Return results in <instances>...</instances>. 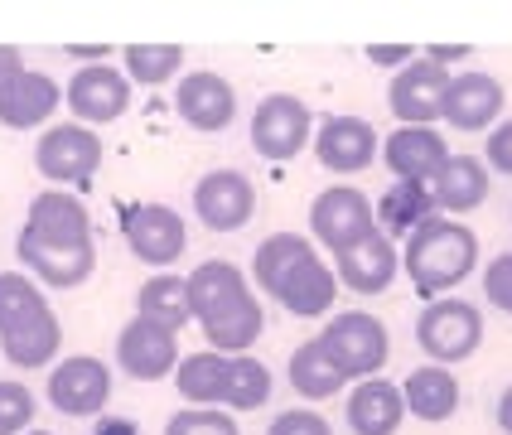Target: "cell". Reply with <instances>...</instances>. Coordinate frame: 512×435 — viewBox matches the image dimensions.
<instances>
[{"label": "cell", "mask_w": 512, "mask_h": 435, "mask_svg": "<svg viewBox=\"0 0 512 435\" xmlns=\"http://www.w3.org/2000/svg\"><path fill=\"white\" fill-rule=\"evenodd\" d=\"M34 165L54 189L83 184L102 165V136L87 131V126H49L34 145Z\"/></svg>", "instance_id": "8992f818"}, {"label": "cell", "mask_w": 512, "mask_h": 435, "mask_svg": "<svg viewBox=\"0 0 512 435\" xmlns=\"http://www.w3.org/2000/svg\"><path fill=\"white\" fill-rule=\"evenodd\" d=\"M63 97H68V107H73L78 121L107 126L116 116H126V107H131V78L121 68H112V63H87V68H78L68 78Z\"/></svg>", "instance_id": "30bf717a"}, {"label": "cell", "mask_w": 512, "mask_h": 435, "mask_svg": "<svg viewBox=\"0 0 512 435\" xmlns=\"http://www.w3.org/2000/svg\"><path fill=\"white\" fill-rule=\"evenodd\" d=\"M382 165L397 174L401 184H435L440 170L450 165V145L435 126H401L382 141Z\"/></svg>", "instance_id": "5bb4252c"}, {"label": "cell", "mask_w": 512, "mask_h": 435, "mask_svg": "<svg viewBox=\"0 0 512 435\" xmlns=\"http://www.w3.org/2000/svg\"><path fill=\"white\" fill-rule=\"evenodd\" d=\"M15 252H20V261H25V271L34 281H44V286H54V290L83 286L87 276H92V266H97V247L92 242H83V247H49V242H34V237L20 232Z\"/></svg>", "instance_id": "ffe728a7"}, {"label": "cell", "mask_w": 512, "mask_h": 435, "mask_svg": "<svg viewBox=\"0 0 512 435\" xmlns=\"http://www.w3.org/2000/svg\"><path fill=\"white\" fill-rule=\"evenodd\" d=\"M445 92H450V68H440L430 58H411L387 83V107L401 126H430L445 112Z\"/></svg>", "instance_id": "ba28073f"}, {"label": "cell", "mask_w": 512, "mask_h": 435, "mask_svg": "<svg viewBox=\"0 0 512 435\" xmlns=\"http://www.w3.org/2000/svg\"><path fill=\"white\" fill-rule=\"evenodd\" d=\"M20 232L34 242H49V247H83L92 242V218L68 189H44L29 203V218Z\"/></svg>", "instance_id": "2e32d148"}, {"label": "cell", "mask_w": 512, "mask_h": 435, "mask_svg": "<svg viewBox=\"0 0 512 435\" xmlns=\"http://www.w3.org/2000/svg\"><path fill=\"white\" fill-rule=\"evenodd\" d=\"M121 237H126L131 257L145 261V266H170V261H179V252L189 247L184 218H179L174 208H165V203H126Z\"/></svg>", "instance_id": "52a82bcc"}, {"label": "cell", "mask_w": 512, "mask_h": 435, "mask_svg": "<svg viewBox=\"0 0 512 435\" xmlns=\"http://www.w3.org/2000/svg\"><path fill=\"white\" fill-rule=\"evenodd\" d=\"M194 213H199L203 228L213 232H237L252 223L256 213V189L247 174L237 170H213L203 174L199 184H194Z\"/></svg>", "instance_id": "7c38bea8"}, {"label": "cell", "mask_w": 512, "mask_h": 435, "mask_svg": "<svg viewBox=\"0 0 512 435\" xmlns=\"http://www.w3.org/2000/svg\"><path fill=\"white\" fill-rule=\"evenodd\" d=\"M92 435H141V426H136V421H126V416H102Z\"/></svg>", "instance_id": "ee69618b"}, {"label": "cell", "mask_w": 512, "mask_h": 435, "mask_svg": "<svg viewBox=\"0 0 512 435\" xmlns=\"http://www.w3.org/2000/svg\"><path fill=\"white\" fill-rule=\"evenodd\" d=\"M39 300H44L39 281H29L25 271H0V329L25 315L29 305H39Z\"/></svg>", "instance_id": "d590c367"}, {"label": "cell", "mask_w": 512, "mask_h": 435, "mask_svg": "<svg viewBox=\"0 0 512 435\" xmlns=\"http://www.w3.org/2000/svg\"><path fill=\"white\" fill-rule=\"evenodd\" d=\"M261 329H266V310H261L256 295H242L232 310L203 319V339L213 353H247L261 339Z\"/></svg>", "instance_id": "4316f807"}, {"label": "cell", "mask_w": 512, "mask_h": 435, "mask_svg": "<svg viewBox=\"0 0 512 435\" xmlns=\"http://www.w3.org/2000/svg\"><path fill=\"white\" fill-rule=\"evenodd\" d=\"M58 102H63V87H58L49 73L25 68L15 83L0 92V126H15V131L44 126V121L58 112Z\"/></svg>", "instance_id": "603a6c76"}, {"label": "cell", "mask_w": 512, "mask_h": 435, "mask_svg": "<svg viewBox=\"0 0 512 435\" xmlns=\"http://www.w3.org/2000/svg\"><path fill=\"white\" fill-rule=\"evenodd\" d=\"M397 247H392V237L377 228L372 237L363 242H353L348 252L334 257V276H339L348 290H358V295H382V290L397 281Z\"/></svg>", "instance_id": "ac0fdd59"}, {"label": "cell", "mask_w": 512, "mask_h": 435, "mask_svg": "<svg viewBox=\"0 0 512 435\" xmlns=\"http://www.w3.org/2000/svg\"><path fill=\"white\" fill-rule=\"evenodd\" d=\"M469 54H474L469 44H430V49H426V58H430V63H440V68H450V63H464Z\"/></svg>", "instance_id": "7bdbcfd3"}, {"label": "cell", "mask_w": 512, "mask_h": 435, "mask_svg": "<svg viewBox=\"0 0 512 435\" xmlns=\"http://www.w3.org/2000/svg\"><path fill=\"white\" fill-rule=\"evenodd\" d=\"M29 435H49V431H29Z\"/></svg>", "instance_id": "7dc6e473"}, {"label": "cell", "mask_w": 512, "mask_h": 435, "mask_svg": "<svg viewBox=\"0 0 512 435\" xmlns=\"http://www.w3.org/2000/svg\"><path fill=\"white\" fill-rule=\"evenodd\" d=\"M174 112L184 126H194V131H228L232 116H237V87L223 78V73H184L179 87H174Z\"/></svg>", "instance_id": "4fadbf2b"}, {"label": "cell", "mask_w": 512, "mask_h": 435, "mask_svg": "<svg viewBox=\"0 0 512 435\" xmlns=\"http://www.w3.org/2000/svg\"><path fill=\"white\" fill-rule=\"evenodd\" d=\"M348 431L353 435H397L401 416H406V402H401V387L387 382V377H363L353 392H348Z\"/></svg>", "instance_id": "44dd1931"}, {"label": "cell", "mask_w": 512, "mask_h": 435, "mask_svg": "<svg viewBox=\"0 0 512 435\" xmlns=\"http://www.w3.org/2000/svg\"><path fill=\"white\" fill-rule=\"evenodd\" d=\"M401 261H406V276H411L416 295L440 300L459 281L474 276V266H479V237L464 228V223H455V218H430L426 228L411 232Z\"/></svg>", "instance_id": "6da1fadb"}, {"label": "cell", "mask_w": 512, "mask_h": 435, "mask_svg": "<svg viewBox=\"0 0 512 435\" xmlns=\"http://www.w3.org/2000/svg\"><path fill=\"white\" fill-rule=\"evenodd\" d=\"M305 257H314V242H310V237H300V232H271V237L256 247V261H252L256 286L271 295V290H276V281H281L295 261H305Z\"/></svg>", "instance_id": "d6a6232c"}, {"label": "cell", "mask_w": 512, "mask_h": 435, "mask_svg": "<svg viewBox=\"0 0 512 435\" xmlns=\"http://www.w3.org/2000/svg\"><path fill=\"white\" fill-rule=\"evenodd\" d=\"M116 363L136 382H160V377H170L179 368V334L155 324V319L136 315L116 334Z\"/></svg>", "instance_id": "9c48e42d"}, {"label": "cell", "mask_w": 512, "mask_h": 435, "mask_svg": "<svg viewBox=\"0 0 512 435\" xmlns=\"http://www.w3.org/2000/svg\"><path fill=\"white\" fill-rule=\"evenodd\" d=\"M189 281V305H194V319H213L223 315V310H232L242 295H252V286H247V276L232 266V261H203V266H194V276H184Z\"/></svg>", "instance_id": "d4e9b609"}, {"label": "cell", "mask_w": 512, "mask_h": 435, "mask_svg": "<svg viewBox=\"0 0 512 435\" xmlns=\"http://www.w3.org/2000/svg\"><path fill=\"white\" fill-rule=\"evenodd\" d=\"M165 435H242L237 421L228 411H213V406H189V411H174L165 421Z\"/></svg>", "instance_id": "e575fe53"}, {"label": "cell", "mask_w": 512, "mask_h": 435, "mask_svg": "<svg viewBox=\"0 0 512 435\" xmlns=\"http://www.w3.org/2000/svg\"><path fill=\"white\" fill-rule=\"evenodd\" d=\"M503 102H508V92H503V83L493 73H459V78H450L440 116L455 131H488L498 121V112H503Z\"/></svg>", "instance_id": "d6986e66"}, {"label": "cell", "mask_w": 512, "mask_h": 435, "mask_svg": "<svg viewBox=\"0 0 512 435\" xmlns=\"http://www.w3.org/2000/svg\"><path fill=\"white\" fill-rule=\"evenodd\" d=\"M63 54L83 58V68L87 63H107V49H102V44H73V49H63Z\"/></svg>", "instance_id": "f6af8a7d"}, {"label": "cell", "mask_w": 512, "mask_h": 435, "mask_svg": "<svg viewBox=\"0 0 512 435\" xmlns=\"http://www.w3.org/2000/svg\"><path fill=\"white\" fill-rule=\"evenodd\" d=\"M484 295H488V305H498V310H508L512 315V252H503V257L488 261Z\"/></svg>", "instance_id": "f35d334b"}, {"label": "cell", "mask_w": 512, "mask_h": 435, "mask_svg": "<svg viewBox=\"0 0 512 435\" xmlns=\"http://www.w3.org/2000/svg\"><path fill=\"white\" fill-rule=\"evenodd\" d=\"M223 373H228V358H218L213 348L179 358V368H174L179 397L194 406H218V397H223Z\"/></svg>", "instance_id": "1f68e13d"}, {"label": "cell", "mask_w": 512, "mask_h": 435, "mask_svg": "<svg viewBox=\"0 0 512 435\" xmlns=\"http://www.w3.org/2000/svg\"><path fill=\"white\" fill-rule=\"evenodd\" d=\"M488 165L498 174H512V121H503V126H493L488 131Z\"/></svg>", "instance_id": "ab89813d"}, {"label": "cell", "mask_w": 512, "mask_h": 435, "mask_svg": "<svg viewBox=\"0 0 512 435\" xmlns=\"http://www.w3.org/2000/svg\"><path fill=\"white\" fill-rule=\"evenodd\" d=\"M310 232L339 257L353 242H363V237L377 232V223H372V199L363 189H353V184L324 189V194L310 203Z\"/></svg>", "instance_id": "5b68a950"}, {"label": "cell", "mask_w": 512, "mask_h": 435, "mask_svg": "<svg viewBox=\"0 0 512 435\" xmlns=\"http://www.w3.org/2000/svg\"><path fill=\"white\" fill-rule=\"evenodd\" d=\"M440 213H474L488 199V165L479 155H450V165L430 184Z\"/></svg>", "instance_id": "484cf974"}, {"label": "cell", "mask_w": 512, "mask_h": 435, "mask_svg": "<svg viewBox=\"0 0 512 435\" xmlns=\"http://www.w3.org/2000/svg\"><path fill=\"white\" fill-rule=\"evenodd\" d=\"M34 421V392L25 382H0V435H25Z\"/></svg>", "instance_id": "8d00e7d4"}, {"label": "cell", "mask_w": 512, "mask_h": 435, "mask_svg": "<svg viewBox=\"0 0 512 435\" xmlns=\"http://www.w3.org/2000/svg\"><path fill=\"white\" fill-rule=\"evenodd\" d=\"M266 402H271V368H266L261 358H228L218 406H232V411H256V406H266Z\"/></svg>", "instance_id": "4dcf8cb0"}, {"label": "cell", "mask_w": 512, "mask_h": 435, "mask_svg": "<svg viewBox=\"0 0 512 435\" xmlns=\"http://www.w3.org/2000/svg\"><path fill=\"white\" fill-rule=\"evenodd\" d=\"M498 426H503V435H512V387L498 397Z\"/></svg>", "instance_id": "bcb514c9"}, {"label": "cell", "mask_w": 512, "mask_h": 435, "mask_svg": "<svg viewBox=\"0 0 512 435\" xmlns=\"http://www.w3.org/2000/svg\"><path fill=\"white\" fill-rule=\"evenodd\" d=\"M401 402L406 411L416 416V421H450L459 411V382L450 368H440V363H426V368H416V373H406L401 382Z\"/></svg>", "instance_id": "cb8c5ba5"}, {"label": "cell", "mask_w": 512, "mask_h": 435, "mask_svg": "<svg viewBox=\"0 0 512 435\" xmlns=\"http://www.w3.org/2000/svg\"><path fill=\"white\" fill-rule=\"evenodd\" d=\"M363 54H368L372 68H406V63L416 58L411 54V44H368Z\"/></svg>", "instance_id": "60d3db41"}, {"label": "cell", "mask_w": 512, "mask_h": 435, "mask_svg": "<svg viewBox=\"0 0 512 435\" xmlns=\"http://www.w3.org/2000/svg\"><path fill=\"white\" fill-rule=\"evenodd\" d=\"M179 68H184V49L179 44H131L126 49V78L141 87L170 83Z\"/></svg>", "instance_id": "836d02e7"}, {"label": "cell", "mask_w": 512, "mask_h": 435, "mask_svg": "<svg viewBox=\"0 0 512 435\" xmlns=\"http://www.w3.org/2000/svg\"><path fill=\"white\" fill-rule=\"evenodd\" d=\"M343 382H348V377L334 368V358L324 353V344H319V339H310V344H300L295 353H290V387H295L300 397L324 402V397L343 392Z\"/></svg>", "instance_id": "f546056e"}, {"label": "cell", "mask_w": 512, "mask_h": 435, "mask_svg": "<svg viewBox=\"0 0 512 435\" xmlns=\"http://www.w3.org/2000/svg\"><path fill=\"white\" fill-rule=\"evenodd\" d=\"M58 344H63V329H58V315L49 310V300L29 305L25 315L0 329V353L15 368H44L49 358H58Z\"/></svg>", "instance_id": "e0dca14e"}, {"label": "cell", "mask_w": 512, "mask_h": 435, "mask_svg": "<svg viewBox=\"0 0 512 435\" xmlns=\"http://www.w3.org/2000/svg\"><path fill=\"white\" fill-rule=\"evenodd\" d=\"M440 208H435V194H430L426 184H392L382 199H377V218H382V228L397 232V237H411L416 228H426L430 218H435Z\"/></svg>", "instance_id": "f1b7e54d"}, {"label": "cell", "mask_w": 512, "mask_h": 435, "mask_svg": "<svg viewBox=\"0 0 512 435\" xmlns=\"http://www.w3.org/2000/svg\"><path fill=\"white\" fill-rule=\"evenodd\" d=\"M319 344H324V353L334 358V368H339L348 382L377 377L382 368H387V358H392L387 324H382V319H372V315H363V310H353V315H334L329 324H324Z\"/></svg>", "instance_id": "3957f363"}, {"label": "cell", "mask_w": 512, "mask_h": 435, "mask_svg": "<svg viewBox=\"0 0 512 435\" xmlns=\"http://www.w3.org/2000/svg\"><path fill=\"white\" fill-rule=\"evenodd\" d=\"M266 435H334V426L319 411H310V406H290V411H281L266 426Z\"/></svg>", "instance_id": "74e56055"}, {"label": "cell", "mask_w": 512, "mask_h": 435, "mask_svg": "<svg viewBox=\"0 0 512 435\" xmlns=\"http://www.w3.org/2000/svg\"><path fill=\"white\" fill-rule=\"evenodd\" d=\"M49 402L63 416H97L102 406L112 402V368L102 358H63L49 373Z\"/></svg>", "instance_id": "8fae6325"}, {"label": "cell", "mask_w": 512, "mask_h": 435, "mask_svg": "<svg viewBox=\"0 0 512 435\" xmlns=\"http://www.w3.org/2000/svg\"><path fill=\"white\" fill-rule=\"evenodd\" d=\"M25 73V58H20V49H10V44H0V92L15 83Z\"/></svg>", "instance_id": "b9f144b4"}, {"label": "cell", "mask_w": 512, "mask_h": 435, "mask_svg": "<svg viewBox=\"0 0 512 435\" xmlns=\"http://www.w3.org/2000/svg\"><path fill=\"white\" fill-rule=\"evenodd\" d=\"M382 150L372 121L363 116H324L314 126V155L329 174H358L372 165V155Z\"/></svg>", "instance_id": "9a60e30c"}, {"label": "cell", "mask_w": 512, "mask_h": 435, "mask_svg": "<svg viewBox=\"0 0 512 435\" xmlns=\"http://www.w3.org/2000/svg\"><path fill=\"white\" fill-rule=\"evenodd\" d=\"M247 136H252V150L261 160L285 165V160H295V155L314 141V116L300 97L271 92V97L252 112V131H247Z\"/></svg>", "instance_id": "277c9868"}, {"label": "cell", "mask_w": 512, "mask_h": 435, "mask_svg": "<svg viewBox=\"0 0 512 435\" xmlns=\"http://www.w3.org/2000/svg\"><path fill=\"white\" fill-rule=\"evenodd\" d=\"M271 295H276L295 319H319V315H329V310H334L339 281H334V271H329L319 257H305V261H295L281 281H276Z\"/></svg>", "instance_id": "7402d4cb"}, {"label": "cell", "mask_w": 512, "mask_h": 435, "mask_svg": "<svg viewBox=\"0 0 512 435\" xmlns=\"http://www.w3.org/2000/svg\"><path fill=\"white\" fill-rule=\"evenodd\" d=\"M136 315L141 319H155V324H165V329H184L189 319H194V305H189V281L184 276H170V271H160V276H150L136 295Z\"/></svg>", "instance_id": "83f0119b"}, {"label": "cell", "mask_w": 512, "mask_h": 435, "mask_svg": "<svg viewBox=\"0 0 512 435\" xmlns=\"http://www.w3.org/2000/svg\"><path fill=\"white\" fill-rule=\"evenodd\" d=\"M416 344L440 368H455L464 358H474L479 344H484V315H479V305H469L459 295L430 300L426 310H421V319H416Z\"/></svg>", "instance_id": "7a4b0ae2"}]
</instances>
